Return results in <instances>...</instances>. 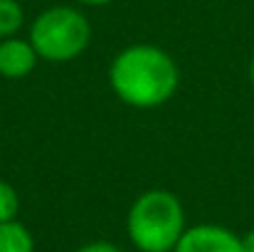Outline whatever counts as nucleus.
I'll list each match as a JSON object with an SVG mask.
<instances>
[{"label":"nucleus","mask_w":254,"mask_h":252,"mask_svg":"<svg viewBox=\"0 0 254 252\" xmlns=\"http://www.w3.org/2000/svg\"><path fill=\"white\" fill-rule=\"evenodd\" d=\"M180 72L175 60L156 45H131L121 50L111 67L109 84L114 94L133 109H156L175 94Z\"/></svg>","instance_id":"obj_1"},{"label":"nucleus","mask_w":254,"mask_h":252,"mask_svg":"<svg viewBox=\"0 0 254 252\" xmlns=\"http://www.w3.org/2000/svg\"><path fill=\"white\" fill-rule=\"evenodd\" d=\"M133 248L141 252H173L185 228V210L175 193L153 188L141 193L126 218Z\"/></svg>","instance_id":"obj_2"},{"label":"nucleus","mask_w":254,"mask_h":252,"mask_svg":"<svg viewBox=\"0 0 254 252\" xmlns=\"http://www.w3.org/2000/svg\"><path fill=\"white\" fill-rule=\"evenodd\" d=\"M91 40L86 17L69 5H57L40 12L30 27L35 52L47 62H69L79 57Z\"/></svg>","instance_id":"obj_3"},{"label":"nucleus","mask_w":254,"mask_h":252,"mask_svg":"<svg viewBox=\"0 0 254 252\" xmlns=\"http://www.w3.org/2000/svg\"><path fill=\"white\" fill-rule=\"evenodd\" d=\"M173 252H242V238L220 225H195L183 233Z\"/></svg>","instance_id":"obj_4"},{"label":"nucleus","mask_w":254,"mask_h":252,"mask_svg":"<svg viewBox=\"0 0 254 252\" xmlns=\"http://www.w3.org/2000/svg\"><path fill=\"white\" fill-rule=\"evenodd\" d=\"M37 60H40V55L35 52L30 40L27 42L17 40V37L0 40V77L22 80L35 70Z\"/></svg>","instance_id":"obj_5"},{"label":"nucleus","mask_w":254,"mask_h":252,"mask_svg":"<svg viewBox=\"0 0 254 252\" xmlns=\"http://www.w3.org/2000/svg\"><path fill=\"white\" fill-rule=\"evenodd\" d=\"M0 252H35L32 233L17 220L0 223Z\"/></svg>","instance_id":"obj_6"},{"label":"nucleus","mask_w":254,"mask_h":252,"mask_svg":"<svg viewBox=\"0 0 254 252\" xmlns=\"http://www.w3.org/2000/svg\"><path fill=\"white\" fill-rule=\"evenodd\" d=\"M25 10L17 0H0V40L15 37V32L22 27Z\"/></svg>","instance_id":"obj_7"},{"label":"nucleus","mask_w":254,"mask_h":252,"mask_svg":"<svg viewBox=\"0 0 254 252\" xmlns=\"http://www.w3.org/2000/svg\"><path fill=\"white\" fill-rule=\"evenodd\" d=\"M20 213V195L17 190L7 183L0 180V223H12Z\"/></svg>","instance_id":"obj_8"},{"label":"nucleus","mask_w":254,"mask_h":252,"mask_svg":"<svg viewBox=\"0 0 254 252\" xmlns=\"http://www.w3.org/2000/svg\"><path fill=\"white\" fill-rule=\"evenodd\" d=\"M77 252H121L114 243H104V240H99V243H89L84 248H79Z\"/></svg>","instance_id":"obj_9"},{"label":"nucleus","mask_w":254,"mask_h":252,"mask_svg":"<svg viewBox=\"0 0 254 252\" xmlns=\"http://www.w3.org/2000/svg\"><path fill=\"white\" fill-rule=\"evenodd\" d=\"M242 252H254V230H250L242 238Z\"/></svg>","instance_id":"obj_10"},{"label":"nucleus","mask_w":254,"mask_h":252,"mask_svg":"<svg viewBox=\"0 0 254 252\" xmlns=\"http://www.w3.org/2000/svg\"><path fill=\"white\" fill-rule=\"evenodd\" d=\"M79 2H84V5H109L114 0H79Z\"/></svg>","instance_id":"obj_11"},{"label":"nucleus","mask_w":254,"mask_h":252,"mask_svg":"<svg viewBox=\"0 0 254 252\" xmlns=\"http://www.w3.org/2000/svg\"><path fill=\"white\" fill-rule=\"evenodd\" d=\"M250 80H252V86H254V57H252V62H250Z\"/></svg>","instance_id":"obj_12"}]
</instances>
